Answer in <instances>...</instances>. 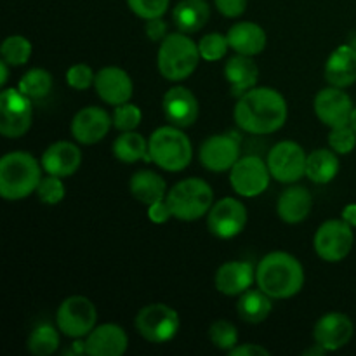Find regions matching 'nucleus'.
Returning a JSON list of instances; mask_svg holds the SVG:
<instances>
[{"instance_id":"nucleus-14","label":"nucleus","mask_w":356,"mask_h":356,"mask_svg":"<svg viewBox=\"0 0 356 356\" xmlns=\"http://www.w3.org/2000/svg\"><path fill=\"white\" fill-rule=\"evenodd\" d=\"M313 108H315L316 118L323 125L336 129L350 125L355 104L351 97L348 96V92H344V89L329 86L316 94Z\"/></svg>"},{"instance_id":"nucleus-8","label":"nucleus","mask_w":356,"mask_h":356,"mask_svg":"<svg viewBox=\"0 0 356 356\" xmlns=\"http://www.w3.org/2000/svg\"><path fill=\"white\" fill-rule=\"evenodd\" d=\"M26 94L19 89H3L0 94V134L3 138H23L33 122V106Z\"/></svg>"},{"instance_id":"nucleus-47","label":"nucleus","mask_w":356,"mask_h":356,"mask_svg":"<svg viewBox=\"0 0 356 356\" xmlns=\"http://www.w3.org/2000/svg\"><path fill=\"white\" fill-rule=\"evenodd\" d=\"M7 63L3 61H0V86L2 87H6V83H7V80H9V68H7Z\"/></svg>"},{"instance_id":"nucleus-43","label":"nucleus","mask_w":356,"mask_h":356,"mask_svg":"<svg viewBox=\"0 0 356 356\" xmlns=\"http://www.w3.org/2000/svg\"><path fill=\"white\" fill-rule=\"evenodd\" d=\"M148 218L149 221L155 222V225H163V222H167L172 218V212H170V207L169 204H167L165 198L148 205Z\"/></svg>"},{"instance_id":"nucleus-19","label":"nucleus","mask_w":356,"mask_h":356,"mask_svg":"<svg viewBox=\"0 0 356 356\" xmlns=\"http://www.w3.org/2000/svg\"><path fill=\"white\" fill-rule=\"evenodd\" d=\"M353 332L355 325L350 316L339 312H332L325 313L316 322L315 330H313V339L323 350L337 351L350 343L351 337H353Z\"/></svg>"},{"instance_id":"nucleus-9","label":"nucleus","mask_w":356,"mask_h":356,"mask_svg":"<svg viewBox=\"0 0 356 356\" xmlns=\"http://www.w3.org/2000/svg\"><path fill=\"white\" fill-rule=\"evenodd\" d=\"M97 309L94 302L86 296H72L59 305L56 313V325L59 332L72 339L89 336L96 327Z\"/></svg>"},{"instance_id":"nucleus-23","label":"nucleus","mask_w":356,"mask_h":356,"mask_svg":"<svg viewBox=\"0 0 356 356\" xmlns=\"http://www.w3.org/2000/svg\"><path fill=\"white\" fill-rule=\"evenodd\" d=\"M325 80L329 86L346 89L356 82V49L351 44L339 45L325 63Z\"/></svg>"},{"instance_id":"nucleus-2","label":"nucleus","mask_w":356,"mask_h":356,"mask_svg":"<svg viewBox=\"0 0 356 356\" xmlns=\"http://www.w3.org/2000/svg\"><path fill=\"white\" fill-rule=\"evenodd\" d=\"M257 287L271 299H289L305 285V268L292 254L277 250L259 261L256 268Z\"/></svg>"},{"instance_id":"nucleus-16","label":"nucleus","mask_w":356,"mask_h":356,"mask_svg":"<svg viewBox=\"0 0 356 356\" xmlns=\"http://www.w3.org/2000/svg\"><path fill=\"white\" fill-rule=\"evenodd\" d=\"M113 125V117L99 106H87L76 111L72 120V136L80 145L103 141Z\"/></svg>"},{"instance_id":"nucleus-22","label":"nucleus","mask_w":356,"mask_h":356,"mask_svg":"<svg viewBox=\"0 0 356 356\" xmlns=\"http://www.w3.org/2000/svg\"><path fill=\"white\" fill-rule=\"evenodd\" d=\"M254 280H256V270L252 264L247 261H228L218 268L214 284L218 292L233 298L249 291Z\"/></svg>"},{"instance_id":"nucleus-38","label":"nucleus","mask_w":356,"mask_h":356,"mask_svg":"<svg viewBox=\"0 0 356 356\" xmlns=\"http://www.w3.org/2000/svg\"><path fill=\"white\" fill-rule=\"evenodd\" d=\"M65 183H63V177L52 176L47 174L45 177H42L40 184L37 188L38 200L45 205H58L59 202L65 198Z\"/></svg>"},{"instance_id":"nucleus-44","label":"nucleus","mask_w":356,"mask_h":356,"mask_svg":"<svg viewBox=\"0 0 356 356\" xmlns=\"http://www.w3.org/2000/svg\"><path fill=\"white\" fill-rule=\"evenodd\" d=\"M146 37L153 42H162L167 37V24L162 17H155V19L146 21Z\"/></svg>"},{"instance_id":"nucleus-34","label":"nucleus","mask_w":356,"mask_h":356,"mask_svg":"<svg viewBox=\"0 0 356 356\" xmlns=\"http://www.w3.org/2000/svg\"><path fill=\"white\" fill-rule=\"evenodd\" d=\"M0 54L9 66H23L31 58V42L23 35H10L2 42Z\"/></svg>"},{"instance_id":"nucleus-20","label":"nucleus","mask_w":356,"mask_h":356,"mask_svg":"<svg viewBox=\"0 0 356 356\" xmlns=\"http://www.w3.org/2000/svg\"><path fill=\"white\" fill-rule=\"evenodd\" d=\"M83 343L89 356H122L129 348V337L117 323H103L94 327Z\"/></svg>"},{"instance_id":"nucleus-29","label":"nucleus","mask_w":356,"mask_h":356,"mask_svg":"<svg viewBox=\"0 0 356 356\" xmlns=\"http://www.w3.org/2000/svg\"><path fill=\"white\" fill-rule=\"evenodd\" d=\"M339 172V159L332 148H318L306 160V177L315 184H329Z\"/></svg>"},{"instance_id":"nucleus-48","label":"nucleus","mask_w":356,"mask_h":356,"mask_svg":"<svg viewBox=\"0 0 356 356\" xmlns=\"http://www.w3.org/2000/svg\"><path fill=\"white\" fill-rule=\"evenodd\" d=\"M350 125H351V127L355 129V132H356V106H355V110H353V115H351V122H350Z\"/></svg>"},{"instance_id":"nucleus-37","label":"nucleus","mask_w":356,"mask_h":356,"mask_svg":"<svg viewBox=\"0 0 356 356\" xmlns=\"http://www.w3.org/2000/svg\"><path fill=\"white\" fill-rule=\"evenodd\" d=\"M198 49H200L202 59H205V61H219V59L225 58L229 49L228 37L221 33H209L200 38Z\"/></svg>"},{"instance_id":"nucleus-32","label":"nucleus","mask_w":356,"mask_h":356,"mask_svg":"<svg viewBox=\"0 0 356 356\" xmlns=\"http://www.w3.org/2000/svg\"><path fill=\"white\" fill-rule=\"evenodd\" d=\"M59 329L51 323H40L28 336V351L35 356H49L59 348Z\"/></svg>"},{"instance_id":"nucleus-26","label":"nucleus","mask_w":356,"mask_h":356,"mask_svg":"<svg viewBox=\"0 0 356 356\" xmlns=\"http://www.w3.org/2000/svg\"><path fill=\"white\" fill-rule=\"evenodd\" d=\"M225 76L232 87L233 96L240 97L256 87L257 79H259V70L254 63L252 56L236 54L235 58L229 59L225 66Z\"/></svg>"},{"instance_id":"nucleus-3","label":"nucleus","mask_w":356,"mask_h":356,"mask_svg":"<svg viewBox=\"0 0 356 356\" xmlns=\"http://www.w3.org/2000/svg\"><path fill=\"white\" fill-rule=\"evenodd\" d=\"M42 163L26 152H10L0 160V195L6 200H23L37 193Z\"/></svg>"},{"instance_id":"nucleus-12","label":"nucleus","mask_w":356,"mask_h":356,"mask_svg":"<svg viewBox=\"0 0 356 356\" xmlns=\"http://www.w3.org/2000/svg\"><path fill=\"white\" fill-rule=\"evenodd\" d=\"M271 172L268 163L256 155L240 156L238 162L229 170V184L236 195L254 198L263 195L270 186Z\"/></svg>"},{"instance_id":"nucleus-4","label":"nucleus","mask_w":356,"mask_h":356,"mask_svg":"<svg viewBox=\"0 0 356 356\" xmlns=\"http://www.w3.org/2000/svg\"><path fill=\"white\" fill-rule=\"evenodd\" d=\"M200 49L188 33H170L160 42L156 65L160 75L169 82H183L191 76L200 61Z\"/></svg>"},{"instance_id":"nucleus-17","label":"nucleus","mask_w":356,"mask_h":356,"mask_svg":"<svg viewBox=\"0 0 356 356\" xmlns=\"http://www.w3.org/2000/svg\"><path fill=\"white\" fill-rule=\"evenodd\" d=\"M162 108L169 124L181 129L191 127L198 120V113H200L197 96L183 86L170 87L163 94Z\"/></svg>"},{"instance_id":"nucleus-10","label":"nucleus","mask_w":356,"mask_h":356,"mask_svg":"<svg viewBox=\"0 0 356 356\" xmlns=\"http://www.w3.org/2000/svg\"><path fill=\"white\" fill-rule=\"evenodd\" d=\"M353 226L344 219H329L315 233L313 247L320 259L325 263H341L353 249Z\"/></svg>"},{"instance_id":"nucleus-7","label":"nucleus","mask_w":356,"mask_h":356,"mask_svg":"<svg viewBox=\"0 0 356 356\" xmlns=\"http://www.w3.org/2000/svg\"><path fill=\"white\" fill-rule=\"evenodd\" d=\"M134 325L143 339L153 344H163L176 337V334L179 332L181 320L174 308L163 302H153L139 309Z\"/></svg>"},{"instance_id":"nucleus-6","label":"nucleus","mask_w":356,"mask_h":356,"mask_svg":"<svg viewBox=\"0 0 356 356\" xmlns=\"http://www.w3.org/2000/svg\"><path fill=\"white\" fill-rule=\"evenodd\" d=\"M165 200L172 218L190 222L209 214L214 205V191L207 181L200 177H188L170 188Z\"/></svg>"},{"instance_id":"nucleus-35","label":"nucleus","mask_w":356,"mask_h":356,"mask_svg":"<svg viewBox=\"0 0 356 356\" xmlns=\"http://www.w3.org/2000/svg\"><path fill=\"white\" fill-rule=\"evenodd\" d=\"M209 339L218 350L232 351L238 346V330L228 320H218L209 327Z\"/></svg>"},{"instance_id":"nucleus-33","label":"nucleus","mask_w":356,"mask_h":356,"mask_svg":"<svg viewBox=\"0 0 356 356\" xmlns=\"http://www.w3.org/2000/svg\"><path fill=\"white\" fill-rule=\"evenodd\" d=\"M17 89L30 99H44L52 90V75L44 68H31L17 83Z\"/></svg>"},{"instance_id":"nucleus-39","label":"nucleus","mask_w":356,"mask_h":356,"mask_svg":"<svg viewBox=\"0 0 356 356\" xmlns=\"http://www.w3.org/2000/svg\"><path fill=\"white\" fill-rule=\"evenodd\" d=\"M356 146V132L351 125L330 129L329 148H332L337 155H348Z\"/></svg>"},{"instance_id":"nucleus-28","label":"nucleus","mask_w":356,"mask_h":356,"mask_svg":"<svg viewBox=\"0 0 356 356\" xmlns=\"http://www.w3.org/2000/svg\"><path fill=\"white\" fill-rule=\"evenodd\" d=\"M129 190L136 200L145 205H152L167 197L165 179L153 170L136 172L129 181Z\"/></svg>"},{"instance_id":"nucleus-27","label":"nucleus","mask_w":356,"mask_h":356,"mask_svg":"<svg viewBox=\"0 0 356 356\" xmlns=\"http://www.w3.org/2000/svg\"><path fill=\"white\" fill-rule=\"evenodd\" d=\"M211 7L205 0H181L172 10V19L183 33H195L207 24Z\"/></svg>"},{"instance_id":"nucleus-45","label":"nucleus","mask_w":356,"mask_h":356,"mask_svg":"<svg viewBox=\"0 0 356 356\" xmlns=\"http://www.w3.org/2000/svg\"><path fill=\"white\" fill-rule=\"evenodd\" d=\"M229 356H270V350L259 344H238L229 351Z\"/></svg>"},{"instance_id":"nucleus-36","label":"nucleus","mask_w":356,"mask_h":356,"mask_svg":"<svg viewBox=\"0 0 356 356\" xmlns=\"http://www.w3.org/2000/svg\"><path fill=\"white\" fill-rule=\"evenodd\" d=\"M111 117H113V127L118 129L120 132L136 131L143 120V111L139 110V106L129 101V103L115 106Z\"/></svg>"},{"instance_id":"nucleus-25","label":"nucleus","mask_w":356,"mask_h":356,"mask_svg":"<svg viewBox=\"0 0 356 356\" xmlns=\"http://www.w3.org/2000/svg\"><path fill=\"white\" fill-rule=\"evenodd\" d=\"M313 207V197L305 186H289L280 193L277 202V214L287 225H299L308 219Z\"/></svg>"},{"instance_id":"nucleus-40","label":"nucleus","mask_w":356,"mask_h":356,"mask_svg":"<svg viewBox=\"0 0 356 356\" xmlns=\"http://www.w3.org/2000/svg\"><path fill=\"white\" fill-rule=\"evenodd\" d=\"M129 9L141 19H155L162 17L169 9L170 0H127Z\"/></svg>"},{"instance_id":"nucleus-5","label":"nucleus","mask_w":356,"mask_h":356,"mask_svg":"<svg viewBox=\"0 0 356 356\" xmlns=\"http://www.w3.org/2000/svg\"><path fill=\"white\" fill-rule=\"evenodd\" d=\"M148 153L152 162L167 172H179L191 163L193 146L183 129L176 125L159 127L148 139Z\"/></svg>"},{"instance_id":"nucleus-42","label":"nucleus","mask_w":356,"mask_h":356,"mask_svg":"<svg viewBox=\"0 0 356 356\" xmlns=\"http://www.w3.org/2000/svg\"><path fill=\"white\" fill-rule=\"evenodd\" d=\"M219 13L226 17H238L245 13L247 0H214Z\"/></svg>"},{"instance_id":"nucleus-15","label":"nucleus","mask_w":356,"mask_h":356,"mask_svg":"<svg viewBox=\"0 0 356 356\" xmlns=\"http://www.w3.org/2000/svg\"><path fill=\"white\" fill-rule=\"evenodd\" d=\"M240 159V143L238 139L229 134L211 136L202 143L198 149V160L204 169L211 172H226Z\"/></svg>"},{"instance_id":"nucleus-18","label":"nucleus","mask_w":356,"mask_h":356,"mask_svg":"<svg viewBox=\"0 0 356 356\" xmlns=\"http://www.w3.org/2000/svg\"><path fill=\"white\" fill-rule=\"evenodd\" d=\"M94 89L97 96L111 106L129 103L134 92V83L131 75L118 66H104L96 73Z\"/></svg>"},{"instance_id":"nucleus-46","label":"nucleus","mask_w":356,"mask_h":356,"mask_svg":"<svg viewBox=\"0 0 356 356\" xmlns=\"http://www.w3.org/2000/svg\"><path fill=\"white\" fill-rule=\"evenodd\" d=\"M343 219L348 225L356 228V204H350L343 209Z\"/></svg>"},{"instance_id":"nucleus-1","label":"nucleus","mask_w":356,"mask_h":356,"mask_svg":"<svg viewBox=\"0 0 356 356\" xmlns=\"http://www.w3.org/2000/svg\"><path fill=\"white\" fill-rule=\"evenodd\" d=\"M287 101L271 87H252L238 97L233 118L243 132L273 134L287 122Z\"/></svg>"},{"instance_id":"nucleus-13","label":"nucleus","mask_w":356,"mask_h":356,"mask_svg":"<svg viewBox=\"0 0 356 356\" xmlns=\"http://www.w3.org/2000/svg\"><path fill=\"white\" fill-rule=\"evenodd\" d=\"M247 225V209L240 200L225 197L214 202L207 214V228L214 236L229 240L238 236Z\"/></svg>"},{"instance_id":"nucleus-21","label":"nucleus","mask_w":356,"mask_h":356,"mask_svg":"<svg viewBox=\"0 0 356 356\" xmlns=\"http://www.w3.org/2000/svg\"><path fill=\"white\" fill-rule=\"evenodd\" d=\"M42 167L47 174L58 177H70L80 169L82 152L75 143L56 141L44 152L40 160Z\"/></svg>"},{"instance_id":"nucleus-30","label":"nucleus","mask_w":356,"mask_h":356,"mask_svg":"<svg viewBox=\"0 0 356 356\" xmlns=\"http://www.w3.org/2000/svg\"><path fill=\"white\" fill-rule=\"evenodd\" d=\"M271 298L263 292L261 289H249L240 296L238 302H236V313L240 318L250 325H257L263 323L268 316L271 315Z\"/></svg>"},{"instance_id":"nucleus-24","label":"nucleus","mask_w":356,"mask_h":356,"mask_svg":"<svg viewBox=\"0 0 356 356\" xmlns=\"http://www.w3.org/2000/svg\"><path fill=\"white\" fill-rule=\"evenodd\" d=\"M229 42V49L236 52V54L243 56H257L266 49V31L261 28L257 23L252 21H240L235 23L226 33Z\"/></svg>"},{"instance_id":"nucleus-31","label":"nucleus","mask_w":356,"mask_h":356,"mask_svg":"<svg viewBox=\"0 0 356 356\" xmlns=\"http://www.w3.org/2000/svg\"><path fill=\"white\" fill-rule=\"evenodd\" d=\"M113 155L115 159L124 163H136L139 160L152 162V156L148 153V141L136 131L122 132L115 139Z\"/></svg>"},{"instance_id":"nucleus-11","label":"nucleus","mask_w":356,"mask_h":356,"mask_svg":"<svg viewBox=\"0 0 356 356\" xmlns=\"http://www.w3.org/2000/svg\"><path fill=\"white\" fill-rule=\"evenodd\" d=\"M306 160L308 155L299 143L280 141L270 149L266 163L273 179L294 184L306 176Z\"/></svg>"},{"instance_id":"nucleus-41","label":"nucleus","mask_w":356,"mask_h":356,"mask_svg":"<svg viewBox=\"0 0 356 356\" xmlns=\"http://www.w3.org/2000/svg\"><path fill=\"white\" fill-rule=\"evenodd\" d=\"M94 80H96V73L86 63H76L70 66L66 72V83L75 90L89 89L90 86H94Z\"/></svg>"}]
</instances>
